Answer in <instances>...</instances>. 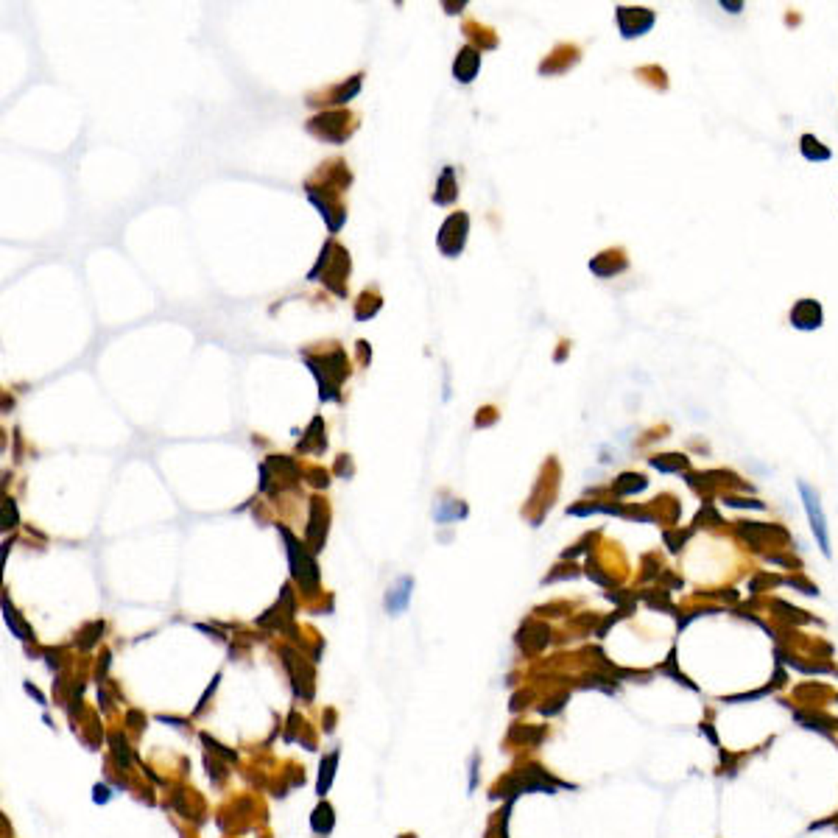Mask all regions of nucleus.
I'll use <instances>...</instances> for the list:
<instances>
[{
  "label": "nucleus",
  "mask_w": 838,
  "mask_h": 838,
  "mask_svg": "<svg viewBox=\"0 0 838 838\" xmlns=\"http://www.w3.org/2000/svg\"><path fill=\"white\" fill-rule=\"evenodd\" d=\"M799 489H802V495H805V506H808V517H810L813 534H816V539H819L821 550H824V553L830 556V539H827V525H824V514H821V509H819V498L813 495V489H810L808 483H802Z\"/></svg>",
  "instance_id": "f257e3e1"
}]
</instances>
